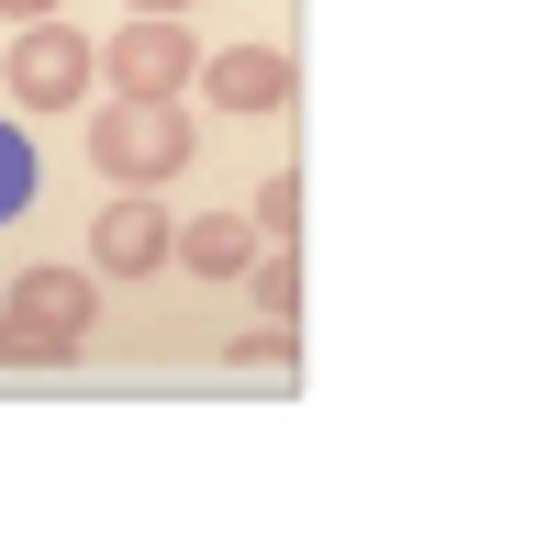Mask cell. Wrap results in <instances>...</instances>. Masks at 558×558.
Returning <instances> with one entry per match:
<instances>
[{"instance_id":"6da1fadb","label":"cell","mask_w":558,"mask_h":558,"mask_svg":"<svg viewBox=\"0 0 558 558\" xmlns=\"http://www.w3.org/2000/svg\"><path fill=\"white\" fill-rule=\"evenodd\" d=\"M89 168H112L123 191H157L168 168H191V112L146 101V89H112V101L89 112Z\"/></svg>"},{"instance_id":"7a4b0ae2","label":"cell","mask_w":558,"mask_h":558,"mask_svg":"<svg viewBox=\"0 0 558 558\" xmlns=\"http://www.w3.org/2000/svg\"><path fill=\"white\" fill-rule=\"evenodd\" d=\"M89 68H101V45H89L78 23H23L12 34V57H0V78H12V101L23 112H68V101H89Z\"/></svg>"},{"instance_id":"3957f363","label":"cell","mask_w":558,"mask_h":558,"mask_svg":"<svg viewBox=\"0 0 558 558\" xmlns=\"http://www.w3.org/2000/svg\"><path fill=\"white\" fill-rule=\"evenodd\" d=\"M101 78L112 89H146V101H179V78H202L191 12H134L123 34H101Z\"/></svg>"},{"instance_id":"277c9868","label":"cell","mask_w":558,"mask_h":558,"mask_svg":"<svg viewBox=\"0 0 558 558\" xmlns=\"http://www.w3.org/2000/svg\"><path fill=\"white\" fill-rule=\"evenodd\" d=\"M23 324V336H45L57 357H78L89 347V268H57V257H34L23 279H12V302H0Z\"/></svg>"},{"instance_id":"5b68a950","label":"cell","mask_w":558,"mask_h":558,"mask_svg":"<svg viewBox=\"0 0 558 558\" xmlns=\"http://www.w3.org/2000/svg\"><path fill=\"white\" fill-rule=\"evenodd\" d=\"M168 235H179V223H168L146 191H123L101 223H89V268H101V279H157V268H168Z\"/></svg>"},{"instance_id":"8992f818","label":"cell","mask_w":558,"mask_h":558,"mask_svg":"<svg viewBox=\"0 0 558 558\" xmlns=\"http://www.w3.org/2000/svg\"><path fill=\"white\" fill-rule=\"evenodd\" d=\"M291 57H279V45H223V57H202V89L223 112H291Z\"/></svg>"},{"instance_id":"52a82bcc","label":"cell","mask_w":558,"mask_h":558,"mask_svg":"<svg viewBox=\"0 0 558 558\" xmlns=\"http://www.w3.org/2000/svg\"><path fill=\"white\" fill-rule=\"evenodd\" d=\"M168 257L191 268V279H246V257H257V223L246 213H191L168 235Z\"/></svg>"},{"instance_id":"ba28073f","label":"cell","mask_w":558,"mask_h":558,"mask_svg":"<svg viewBox=\"0 0 558 558\" xmlns=\"http://www.w3.org/2000/svg\"><path fill=\"white\" fill-rule=\"evenodd\" d=\"M246 279H257V324H291V313H302V257H291V246H257Z\"/></svg>"},{"instance_id":"9c48e42d","label":"cell","mask_w":558,"mask_h":558,"mask_svg":"<svg viewBox=\"0 0 558 558\" xmlns=\"http://www.w3.org/2000/svg\"><path fill=\"white\" fill-rule=\"evenodd\" d=\"M246 223H257V246H291V235H302V179H291V168H268V191H257Z\"/></svg>"},{"instance_id":"30bf717a","label":"cell","mask_w":558,"mask_h":558,"mask_svg":"<svg viewBox=\"0 0 558 558\" xmlns=\"http://www.w3.org/2000/svg\"><path fill=\"white\" fill-rule=\"evenodd\" d=\"M23 202H34V146H23L12 123H0V223H12Z\"/></svg>"},{"instance_id":"8fae6325","label":"cell","mask_w":558,"mask_h":558,"mask_svg":"<svg viewBox=\"0 0 558 558\" xmlns=\"http://www.w3.org/2000/svg\"><path fill=\"white\" fill-rule=\"evenodd\" d=\"M223 357H235V368H268V380H291V324H257V336H235Z\"/></svg>"},{"instance_id":"7c38bea8","label":"cell","mask_w":558,"mask_h":558,"mask_svg":"<svg viewBox=\"0 0 558 558\" xmlns=\"http://www.w3.org/2000/svg\"><path fill=\"white\" fill-rule=\"evenodd\" d=\"M0 368H57V347H45V336H23V324L0 313Z\"/></svg>"},{"instance_id":"4fadbf2b","label":"cell","mask_w":558,"mask_h":558,"mask_svg":"<svg viewBox=\"0 0 558 558\" xmlns=\"http://www.w3.org/2000/svg\"><path fill=\"white\" fill-rule=\"evenodd\" d=\"M45 12H57V0H0V23H45Z\"/></svg>"},{"instance_id":"5bb4252c","label":"cell","mask_w":558,"mask_h":558,"mask_svg":"<svg viewBox=\"0 0 558 558\" xmlns=\"http://www.w3.org/2000/svg\"><path fill=\"white\" fill-rule=\"evenodd\" d=\"M134 12H191V0H134Z\"/></svg>"}]
</instances>
